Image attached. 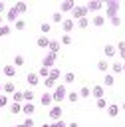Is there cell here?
<instances>
[{"mask_svg": "<svg viewBox=\"0 0 125 127\" xmlns=\"http://www.w3.org/2000/svg\"><path fill=\"white\" fill-rule=\"evenodd\" d=\"M12 99H14V103H24V91H16L12 95Z\"/></svg>", "mask_w": 125, "mask_h": 127, "instance_id": "obj_28", "label": "cell"}, {"mask_svg": "<svg viewBox=\"0 0 125 127\" xmlns=\"http://www.w3.org/2000/svg\"><path fill=\"white\" fill-rule=\"evenodd\" d=\"M42 127H52V123H44V125H42Z\"/></svg>", "mask_w": 125, "mask_h": 127, "instance_id": "obj_49", "label": "cell"}, {"mask_svg": "<svg viewBox=\"0 0 125 127\" xmlns=\"http://www.w3.org/2000/svg\"><path fill=\"white\" fill-rule=\"evenodd\" d=\"M26 81H28V85H30V87H34V85H38V83H40V75H38V73H34V71H30V73L26 75Z\"/></svg>", "mask_w": 125, "mask_h": 127, "instance_id": "obj_10", "label": "cell"}, {"mask_svg": "<svg viewBox=\"0 0 125 127\" xmlns=\"http://www.w3.org/2000/svg\"><path fill=\"white\" fill-rule=\"evenodd\" d=\"M40 30H42V36H46V34H50L52 24H50V22H42V24H40Z\"/></svg>", "mask_w": 125, "mask_h": 127, "instance_id": "obj_24", "label": "cell"}, {"mask_svg": "<svg viewBox=\"0 0 125 127\" xmlns=\"http://www.w3.org/2000/svg\"><path fill=\"white\" fill-rule=\"evenodd\" d=\"M40 103H42L44 107H52V105H54V95H52V91H44L42 97H40Z\"/></svg>", "mask_w": 125, "mask_h": 127, "instance_id": "obj_6", "label": "cell"}, {"mask_svg": "<svg viewBox=\"0 0 125 127\" xmlns=\"http://www.w3.org/2000/svg\"><path fill=\"white\" fill-rule=\"evenodd\" d=\"M75 8V2L73 0H65V2H60V12L63 14V12H71Z\"/></svg>", "mask_w": 125, "mask_h": 127, "instance_id": "obj_8", "label": "cell"}, {"mask_svg": "<svg viewBox=\"0 0 125 127\" xmlns=\"http://www.w3.org/2000/svg\"><path fill=\"white\" fill-rule=\"evenodd\" d=\"M32 99H34V91L32 89H26L24 91V103H32Z\"/></svg>", "mask_w": 125, "mask_h": 127, "instance_id": "obj_27", "label": "cell"}, {"mask_svg": "<svg viewBox=\"0 0 125 127\" xmlns=\"http://www.w3.org/2000/svg\"><path fill=\"white\" fill-rule=\"evenodd\" d=\"M22 125H24V127H34V119H32V117H26Z\"/></svg>", "mask_w": 125, "mask_h": 127, "instance_id": "obj_44", "label": "cell"}, {"mask_svg": "<svg viewBox=\"0 0 125 127\" xmlns=\"http://www.w3.org/2000/svg\"><path fill=\"white\" fill-rule=\"evenodd\" d=\"M18 16H20V12L16 10V6H12V8H8V10H6V20H8L10 24H14V22H18V20H20Z\"/></svg>", "mask_w": 125, "mask_h": 127, "instance_id": "obj_5", "label": "cell"}, {"mask_svg": "<svg viewBox=\"0 0 125 127\" xmlns=\"http://www.w3.org/2000/svg\"><path fill=\"white\" fill-rule=\"evenodd\" d=\"M6 10H8V8H6V4H4V2H0V14H2V12H6Z\"/></svg>", "mask_w": 125, "mask_h": 127, "instance_id": "obj_47", "label": "cell"}, {"mask_svg": "<svg viewBox=\"0 0 125 127\" xmlns=\"http://www.w3.org/2000/svg\"><path fill=\"white\" fill-rule=\"evenodd\" d=\"M97 69H99V71H103V73H107V69H109L107 60H99V62H97Z\"/></svg>", "mask_w": 125, "mask_h": 127, "instance_id": "obj_23", "label": "cell"}, {"mask_svg": "<svg viewBox=\"0 0 125 127\" xmlns=\"http://www.w3.org/2000/svg\"><path fill=\"white\" fill-rule=\"evenodd\" d=\"M50 119H52V123L62 119V105H52L50 107Z\"/></svg>", "mask_w": 125, "mask_h": 127, "instance_id": "obj_7", "label": "cell"}, {"mask_svg": "<svg viewBox=\"0 0 125 127\" xmlns=\"http://www.w3.org/2000/svg\"><path fill=\"white\" fill-rule=\"evenodd\" d=\"M113 83H115V77H113V73H109V71H107V73H105V77H103V85H105V87H111Z\"/></svg>", "mask_w": 125, "mask_h": 127, "instance_id": "obj_18", "label": "cell"}, {"mask_svg": "<svg viewBox=\"0 0 125 127\" xmlns=\"http://www.w3.org/2000/svg\"><path fill=\"white\" fill-rule=\"evenodd\" d=\"M34 111H36V105H34V103H22V113H26V115L30 117Z\"/></svg>", "mask_w": 125, "mask_h": 127, "instance_id": "obj_17", "label": "cell"}, {"mask_svg": "<svg viewBox=\"0 0 125 127\" xmlns=\"http://www.w3.org/2000/svg\"><path fill=\"white\" fill-rule=\"evenodd\" d=\"M52 95H54V103L60 105L63 99H67V89H65V85H63V83H58L56 89L52 91Z\"/></svg>", "mask_w": 125, "mask_h": 127, "instance_id": "obj_1", "label": "cell"}, {"mask_svg": "<svg viewBox=\"0 0 125 127\" xmlns=\"http://www.w3.org/2000/svg\"><path fill=\"white\" fill-rule=\"evenodd\" d=\"M0 93H2V83H0Z\"/></svg>", "mask_w": 125, "mask_h": 127, "instance_id": "obj_53", "label": "cell"}, {"mask_svg": "<svg viewBox=\"0 0 125 127\" xmlns=\"http://www.w3.org/2000/svg\"><path fill=\"white\" fill-rule=\"evenodd\" d=\"M56 60H58V54L48 52V54L44 56V60H42V65H44V67H48V69H52V67H54V64H56Z\"/></svg>", "mask_w": 125, "mask_h": 127, "instance_id": "obj_3", "label": "cell"}, {"mask_svg": "<svg viewBox=\"0 0 125 127\" xmlns=\"http://www.w3.org/2000/svg\"><path fill=\"white\" fill-rule=\"evenodd\" d=\"M52 127H67V123L60 119V121H54V123H52Z\"/></svg>", "mask_w": 125, "mask_h": 127, "instance_id": "obj_46", "label": "cell"}, {"mask_svg": "<svg viewBox=\"0 0 125 127\" xmlns=\"http://www.w3.org/2000/svg\"><path fill=\"white\" fill-rule=\"evenodd\" d=\"M6 105H8V95L0 93V107H6Z\"/></svg>", "mask_w": 125, "mask_h": 127, "instance_id": "obj_43", "label": "cell"}, {"mask_svg": "<svg viewBox=\"0 0 125 127\" xmlns=\"http://www.w3.org/2000/svg\"><path fill=\"white\" fill-rule=\"evenodd\" d=\"M67 99H69L71 103H75V101L79 99V95H77V91H69V93H67Z\"/></svg>", "mask_w": 125, "mask_h": 127, "instance_id": "obj_39", "label": "cell"}, {"mask_svg": "<svg viewBox=\"0 0 125 127\" xmlns=\"http://www.w3.org/2000/svg\"><path fill=\"white\" fill-rule=\"evenodd\" d=\"M121 109H123V111H125V101H123V103H121Z\"/></svg>", "mask_w": 125, "mask_h": 127, "instance_id": "obj_50", "label": "cell"}, {"mask_svg": "<svg viewBox=\"0 0 125 127\" xmlns=\"http://www.w3.org/2000/svg\"><path fill=\"white\" fill-rule=\"evenodd\" d=\"M60 48H62V44H60L58 40H52V42H50V48H48V50H50L52 54H58V52H60Z\"/></svg>", "mask_w": 125, "mask_h": 127, "instance_id": "obj_19", "label": "cell"}, {"mask_svg": "<svg viewBox=\"0 0 125 127\" xmlns=\"http://www.w3.org/2000/svg\"><path fill=\"white\" fill-rule=\"evenodd\" d=\"M117 54L125 60V42H119V44H117Z\"/></svg>", "mask_w": 125, "mask_h": 127, "instance_id": "obj_34", "label": "cell"}, {"mask_svg": "<svg viewBox=\"0 0 125 127\" xmlns=\"http://www.w3.org/2000/svg\"><path fill=\"white\" fill-rule=\"evenodd\" d=\"M2 91H4V95H10V93L14 95V93H16V89H14V83H12V81H6V83L2 85Z\"/></svg>", "mask_w": 125, "mask_h": 127, "instance_id": "obj_16", "label": "cell"}, {"mask_svg": "<svg viewBox=\"0 0 125 127\" xmlns=\"http://www.w3.org/2000/svg\"><path fill=\"white\" fill-rule=\"evenodd\" d=\"M12 127H24V125H22V123H18V125H12Z\"/></svg>", "mask_w": 125, "mask_h": 127, "instance_id": "obj_51", "label": "cell"}, {"mask_svg": "<svg viewBox=\"0 0 125 127\" xmlns=\"http://www.w3.org/2000/svg\"><path fill=\"white\" fill-rule=\"evenodd\" d=\"M63 20H65V18H63L62 12H54V14H52V22H54V24H62Z\"/></svg>", "mask_w": 125, "mask_h": 127, "instance_id": "obj_21", "label": "cell"}, {"mask_svg": "<svg viewBox=\"0 0 125 127\" xmlns=\"http://www.w3.org/2000/svg\"><path fill=\"white\" fill-rule=\"evenodd\" d=\"M77 26H79L81 30H85V28L89 26V18H79V20H77Z\"/></svg>", "mask_w": 125, "mask_h": 127, "instance_id": "obj_33", "label": "cell"}, {"mask_svg": "<svg viewBox=\"0 0 125 127\" xmlns=\"http://www.w3.org/2000/svg\"><path fill=\"white\" fill-rule=\"evenodd\" d=\"M123 71H125V64H123Z\"/></svg>", "mask_w": 125, "mask_h": 127, "instance_id": "obj_54", "label": "cell"}, {"mask_svg": "<svg viewBox=\"0 0 125 127\" xmlns=\"http://www.w3.org/2000/svg\"><path fill=\"white\" fill-rule=\"evenodd\" d=\"M119 2H115V0H111V2H107L105 4V12H107V18H111V16H117V12H119Z\"/></svg>", "mask_w": 125, "mask_h": 127, "instance_id": "obj_2", "label": "cell"}, {"mask_svg": "<svg viewBox=\"0 0 125 127\" xmlns=\"http://www.w3.org/2000/svg\"><path fill=\"white\" fill-rule=\"evenodd\" d=\"M14 6H16V10H18V12H20V14H22V12H26V10H28V4H26V2H16V4H14Z\"/></svg>", "mask_w": 125, "mask_h": 127, "instance_id": "obj_32", "label": "cell"}, {"mask_svg": "<svg viewBox=\"0 0 125 127\" xmlns=\"http://www.w3.org/2000/svg\"><path fill=\"white\" fill-rule=\"evenodd\" d=\"M36 73H38V75H40V77H48V75H50V69H48V67H44V65H42V67H40V69H38V71H36Z\"/></svg>", "mask_w": 125, "mask_h": 127, "instance_id": "obj_35", "label": "cell"}, {"mask_svg": "<svg viewBox=\"0 0 125 127\" xmlns=\"http://www.w3.org/2000/svg\"><path fill=\"white\" fill-rule=\"evenodd\" d=\"M85 6H87V12H95V14H97V12H99V10L103 8V2H97V0H91V2H87Z\"/></svg>", "mask_w": 125, "mask_h": 127, "instance_id": "obj_9", "label": "cell"}, {"mask_svg": "<svg viewBox=\"0 0 125 127\" xmlns=\"http://www.w3.org/2000/svg\"><path fill=\"white\" fill-rule=\"evenodd\" d=\"M44 85H46V89H56V79H52V77H46L44 79Z\"/></svg>", "mask_w": 125, "mask_h": 127, "instance_id": "obj_25", "label": "cell"}, {"mask_svg": "<svg viewBox=\"0 0 125 127\" xmlns=\"http://www.w3.org/2000/svg\"><path fill=\"white\" fill-rule=\"evenodd\" d=\"M62 44H63V46H69V44H71V36H69V34H63V36H62Z\"/></svg>", "mask_w": 125, "mask_h": 127, "instance_id": "obj_41", "label": "cell"}, {"mask_svg": "<svg viewBox=\"0 0 125 127\" xmlns=\"http://www.w3.org/2000/svg\"><path fill=\"white\" fill-rule=\"evenodd\" d=\"M10 113H22V103H10Z\"/></svg>", "mask_w": 125, "mask_h": 127, "instance_id": "obj_29", "label": "cell"}, {"mask_svg": "<svg viewBox=\"0 0 125 127\" xmlns=\"http://www.w3.org/2000/svg\"><path fill=\"white\" fill-rule=\"evenodd\" d=\"M95 105H97V109H107V101H105V97L97 99V101H95Z\"/></svg>", "mask_w": 125, "mask_h": 127, "instance_id": "obj_37", "label": "cell"}, {"mask_svg": "<svg viewBox=\"0 0 125 127\" xmlns=\"http://www.w3.org/2000/svg\"><path fill=\"white\" fill-rule=\"evenodd\" d=\"M6 34H10V26L8 24H2L0 26V36H6Z\"/></svg>", "mask_w": 125, "mask_h": 127, "instance_id": "obj_42", "label": "cell"}, {"mask_svg": "<svg viewBox=\"0 0 125 127\" xmlns=\"http://www.w3.org/2000/svg\"><path fill=\"white\" fill-rule=\"evenodd\" d=\"M107 113H109V117H117V113H119V105H115V103L107 105Z\"/></svg>", "mask_w": 125, "mask_h": 127, "instance_id": "obj_20", "label": "cell"}, {"mask_svg": "<svg viewBox=\"0 0 125 127\" xmlns=\"http://www.w3.org/2000/svg\"><path fill=\"white\" fill-rule=\"evenodd\" d=\"M89 95H91V89H89V87H87V85H85V87H81V89H79V97H89Z\"/></svg>", "mask_w": 125, "mask_h": 127, "instance_id": "obj_36", "label": "cell"}, {"mask_svg": "<svg viewBox=\"0 0 125 127\" xmlns=\"http://www.w3.org/2000/svg\"><path fill=\"white\" fill-rule=\"evenodd\" d=\"M71 16L77 18V20H79V18H87V6H85V4H83V6L75 4V8L71 10Z\"/></svg>", "mask_w": 125, "mask_h": 127, "instance_id": "obj_4", "label": "cell"}, {"mask_svg": "<svg viewBox=\"0 0 125 127\" xmlns=\"http://www.w3.org/2000/svg\"><path fill=\"white\" fill-rule=\"evenodd\" d=\"M91 22H93V26H103V24H105V18H103L101 14H93V20H91Z\"/></svg>", "mask_w": 125, "mask_h": 127, "instance_id": "obj_22", "label": "cell"}, {"mask_svg": "<svg viewBox=\"0 0 125 127\" xmlns=\"http://www.w3.org/2000/svg\"><path fill=\"white\" fill-rule=\"evenodd\" d=\"M111 71H113V73H121V71H123V64H121V62L111 64Z\"/></svg>", "mask_w": 125, "mask_h": 127, "instance_id": "obj_26", "label": "cell"}, {"mask_svg": "<svg viewBox=\"0 0 125 127\" xmlns=\"http://www.w3.org/2000/svg\"><path fill=\"white\" fill-rule=\"evenodd\" d=\"M60 75H62V73H60V69H58V67H52L48 77H52V79H56V81H58V79H60Z\"/></svg>", "mask_w": 125, "mask_h": 127, "instance_id": "obj_30", "label": "cell"}, {"mask_svg": "<svg viewBox=\"0 0 125 127\" xmlns=\"http://www.w3.org/2000/svg\"><path fill=\"white\" fill-rule=\"evenodd\" d=\"M14 64L16 65H24V56H16L14 58Z\"/></svg>", "mask_w": 125, "mask_h": 127, "instance_id": "obj_45", "label": "cell"}, {"mask_svg": "<svg viewBox=\"0 0 125 127\" xmlns=\"http://www.w3.org/2000/svg\"><path fill=\"white\" fill-rule=\"evenodd\" d=\"M50 38L48 36H38V40H36V44H38V48H50Z\"/></svg>", "mask_w": 125, "mask_h": 127, "instance_id": "obj_14", "label": "cell"}, {"mask_svg": "<svg viewBox=\"0 0 125 127\" xmlns=\"http://www.w3.org/2000/svg\"><path fill=\"white\" fill-rule=\"evenodd\" d=\"M103 54H105V58H113V56L117 54V46H113V44H105Z\"/></svg>", "mask_w": 125, "mask_h": 127, "instance_id": "obj_12", "label": "cell"}, {"mask_svg": "<svg viewBox=\"0 0 125 127\" xmlns=\"http://www.w3.org/2000/svg\"><path fill=\"white\" fill-rule=\"evenodd\" d=\"M73 81H75V73L67 71V73L63 75V83H73Z\"/></svg>", "mask_w": 125, "mask_h": 127, "instance_id": "obj_31", "label": "cell"}, {"mask_svg": "<svg viewBox=\"0 0 125 127\" xmlns=\"http://www.w3.org/2000/svg\"><path fill=\"white\" fill-rule=\"evenodd\" d=\"M67 127H79L77 123H67Z\"/></svg>", "mask_w": 125, "mask_h": 127, "instance_id": "obj_48", "label": "cell"}, {"mask_svg": "<svg viewBox=\"0 0 125 127\" xmlns=\"http://www.w3.org/2000/svg\"><path fill=\"white\" fill-rule=\"evenodd\" d=\"M14 28H16V30H20V32H22V30H24V28H26V22H24V20H18V22H14Z\"/></svg>", "mask_w": 125, "mask_h": 127, "instance_id": "obj_40", "label": "cell"}, {"mask_svg": "<svg viewBox=\"0 0 125 127\" xmlns=\"http://www.w3.org/2000/svg\"><path fill=\"white\" fill-rule=\"evenodd\" d=\"M73 26H75V22H73L71 18H65V20L62 22V30H63L65 34H69V32L73 30Z\"/></svg>", "mask_w": 125, "mask_h": 127, "instance_id": "obj_11", "label": "cell"}, {"mask_svg": "<svg viewBox=\"0 0 125 127\" xmlns=\"http://www.w3.org/2000/svg\"><path fill=\"white\" fill-rule=\"evenodd\" d=\"M103 93H105V87H103V85H93L91 95H93L95 99H101V97H103Z\"/></svg>", "mask_w": 125, "mask_h": 127, "instance_id": "obj_13", "label": "cell"}, {"mask_svg": "<svg viewBox=\"0 0 125 127\" xmlns=\"http://www.w3.org/2000/svg\"><path fill=\"white\" fill-rule=\"evenodd\" d=\"M2 71H4L6 77H16V65H4Z\"/></svg>", "mask_w": 125, "mask_h": 127, "instance_id": "obj_15", "label": "cell"}, {"mask_svg": "<svg viewBox=\"0 0 125 127\" xmlns=\"http://www.w3.org/2000/svg\"><path fill=\"white\" fill-rule=\"evenodd\" d=\"M109 22H111V26H121V18H119V14H117V16H111Z\"/></svg>", "mask_w": 125, "mask_h": 127, "instance_id": "obj_38", "label": "cell"}, {"mask_svg": "<svg viewBox=\"0 0 125 127\" xmlns=\"http://www.w3.org/2000/svg\"><path fill=\"white\" fill-rule=\"evenodd\" d=\"M2 20H4V18H2V16H0V26H2Z\"/></svg>", "mask_w": 125, "mask_h": 127, "instance_id": "obj_52", "label": "cell"}]
</instances>
